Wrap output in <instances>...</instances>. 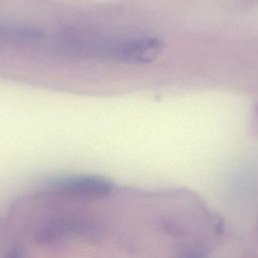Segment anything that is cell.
<instances>
[{
	"instance_id": "6da1fadb",
	"label": "cell",
	"mask_w": 258,
	"mask_h": 258,
	"mask_svg": "<svg viewBox=\"0 0 258 258\" xmlns=\"http://www.w3.org/2000/svg\"><path fill=\"white\" fill-rule=\"evenodd\" d=\"M113 186L108 178L92 174L66 176L50 183L53 192L82 200L103 199L112 192Z\"/></svg>"
},
{
	"instance_id": "3957f363",
	"label": "cell",
	"mask_w": 258,
	"mask_h": 258,
	"mask_svg": "<svg viewBox=\"0 0 258 258\" xmlns=\"http://www.w3.org/2000/svg\"><path fill=\"white\" fill-rule=\"evenodd\" d=\"M3 258H25V254L21 247L13 245L5 251Z\"/></svg>"
},
{
	"instance_id": "7a4b0ae2",
	"label": "cell",
	"mask_w": 258,
	"mask_h": 258,
	"mask_svg": "<svg viewBox=\"0 0 258 258\" xmlns=\"http://www.w3.org/2000/svg\"><path fill=\"white\" fill-rule=\"evenodd\" d=\"M180 258H207V254L203 247L191 246L182 252Z\"/></svg>"
}]
</instances>
